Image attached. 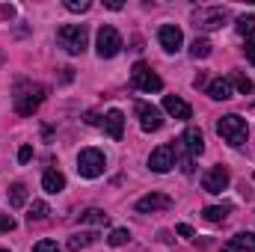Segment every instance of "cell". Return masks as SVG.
<instances>
[{
    "mask_svg": "<svg viewBox=\"0 0 255 252\" xmlns=\"http://www.w3.org/2000/svg\"><path fill=\"white\" fill-rule=\"evenodd\" d=\"M45 86L42 83H21L18 89H15V110L21 113V116H33L36 110H39V104L45 101Z\"/></svg>",
    "mask_w": 255,
    "mask_h": 252,
    "instance_id": "cell-1",
    "label": "cell"
},
{
    "mask_svg": "<svg viewBox=\"0 0 255 252\" xmlns=\"http://www.w3.org/2000/svg\"><path fill=\"white\" fill-rule=\"evenodd\" d=\"M217 133L229 142V145H244L247 142V136H250V127H247V119L244 116H238V113H229V116H223L220 122H217Z\"/></svg>",
    "mask_w": 255,
    "mask_h": 252,
    "instance_id": "cell-2",
    "label": "cell"
},
{
    "mask_svg": "<svg viewBox=\"0 0 255 252\" xmlns=\"http://www.w3.org/2000/svg\"><path fill=\"white\" fill-rule=\"evenodd\" d=\"M57 42L68 54H83L86 42H89V30H86V24H63L57 30Z\"/></svg>",
    "mask_w": 255,
    "mask_h": 252,
    "instance_id": "cell-3",
    "label": "cell"
},
{
    "mask_svg": "<svg viewBox=\"0 0 255 252\" xmlns=\"http://www.w3.org/2000/svg\"><path fill=\"white\" fill-rule=\"evenodd\" d=\"M226 21H229V12L220 9V6H199V9L193 12V24H196L199 30H205V33L220 30Z\"/></svg>",
    "mask_w": 255,
    "mask_h": 252,
    "instance_id": "cell-4",
    "label": "cell"
},
{
    "mask_svg": "<svg viewBox=\"0 0 255 252\" xmlns=\"http://www.w3.org/2000/svg\"><path fill=\"white\" fill-rule=\"evenodd\" d=\"M95 51H98V57H101V60H113V57L122 51V36H119V30H116V27H110V24H104V27L98 30Z\"/></svg>",
    "mask_w": 255,
    "mask_h": 252,
    "instance_id": "cell-5",
    "label": "cell"
},
{
    "mask_svg": "<svg viewBox=\"0 0 255 252\" xmlns=\"http://www.w3.org/2000/svg\"><path fill=\"white\" fill-rule=\"evenodd\" d=\"M104 154L98 151V148H83L80 151V157H77V172L83 175V178H98L101 172H104Z\"/></svg>",
    "mask_w": 255,
    "mask_h": 252,
    "instance_id": "cell-6",
    "label": "cell"
},
{
    "mask_svg": "<svg viewBox=\"0 0 255 252\" xmlns=\"http://www.w3.org/2000/svg\"><path fill=\"white\" fill-rule=\"evenodd\" d=\"M130 83H133L136 89H142V92H160V89H163V80H160L145 63H136L130 68Z\"/></svg>",
    "mask_w": 255,
    "mask_h": 252,
    "instance_id": "cell-7",
    "label": "cell"
},
{
    "mask_svg": "<svg viewBox=\"0 0 255 252\" xmlns=\"http://www.w3.org/2000/svg\"><path fill=\"white\" fill-rule=\"evenodd\" d=\"M175 166V145H157L151 154H148V169L151 172H169Z\"/></svg>",
    "mask_w": 255,
    "mask_h": 252,
    "instance_id": "cell-8",
    "label": "cell"
},
{
    "mask_svg": "<svg viewBox=\"0 0 255 252\" xmlns=\"http://www.w3.org/2000/svg\"><path fill=\"white\" fill-rule=\"evenodd\" d=\"M157 42H160V48H163L166 54H175V51H181V45H184V33H181L175 24H163V27L157 30Z\"/></svg>",
    "mask_w": 255,
    "mask_h": 252,
    "instance_id": "cell-9",
    "label": "cell"
},
{
    "mask_svg": "<svg viewBox=\"0 0 255 252\" xmlns=\"http://www.w3.org/2000/svg\"><path fill=\"white\" fill-rule=\"evenodd\" d=\"M136 116H139V127H142V130H148V133L163 127V116H160V110H157L154 104L139 101V104H136Z\"/></svg>",
    "mask_w": 255,
    "mask_h": 252,
    "instance_id": "cell-10",
    "label": "cell"
},
{
    "mask_svg": "<svg viewBox=\"0 0 255 252\" xmlns=\"http://www.w3.org/2000/svg\"><path fill=\"white\" fill-rule=\"evenodd\" d=\"M229 169L226 166H214V169H208L205 172V178H202V187L205 193H223V190L229 187Z\"/></svg>",
    "mask_w": 255,
    "mask_h": 252,
    "instance_id": "cell-11",
    "label": "cell"
},
{
    "mask_svg": "<svg viewBox=\"0 0 255 252\" xmlns=\"http://www.w3.org/2000/svg\"><path fill=\"white\" fill-rule=\"evenodd\" d=\"M172 208V199L166 193H148L136 202V211L139 214H154V211H169Z\"/></svg>",
    "mask_w": 255,
    "mask_h": 252,
    "instance_id": "cell-12",
    "label": "cell"
},
{
    "mask_svg": "<svg viewBox=\"0 0 255 252\" xmlns=\"http://www.w3.org/2000/svg\"><path fill=\"white\" fill-rule=\"evenodd\" d=\"M223 252H255V235L253 232H241L232 241L223 244Z\"/></svg>",
    "mask_w": 255,
    "mask_h": 252,
    "instance_id": "cell-13",
    "label": "cell"
},
{
    "mask_svg": "<svg viewBox=\"0 0 255 252\" xmlns=\"http://www.w3.org/2000/svg\"><path fill=\"white\" fill-rule=\"evenodd\" d=\"M163 110H166L172 119H190V116H193L190 104H187V101H181L178 95H166V98H163Z\"/></svg>",
    "mask_w": 255,
    "mask_h": 252,
    "instance_id": "cell-14",
    "label": "cell"
},
{
    "mask_svg": "<svg viewBox=\"0 0 255 252\" xmlns=\"http://www.w3.org/2000/svg\"><path fill=\"white\" fill-rule=\"evenodd\" d=\"M181 142H184V148H187V154H190V157H199V154L205 151V136H202V130H199V127H187V130H184V136H181Z\"/></svg>",
    "mask_w": 255,
    "mask_h": 252,
    "instance_id": "cell-15",
    "label": "cell"
},
{
    "mask_svg": "<svg viewBox=\"0 0 255 252\" xmlns=\"http://www.w3.org/2000/svg\"><path fill=\"white\" fill-rule=\"evenodd\" d=\"M104 130H107L110 139H122V133H125V116H122V110H110L104 116Z\"/></svg>",
    "mask_w": 255,
    "mask_h": 252,
    "instance_id": "cell-16",
    "label": "cell"
},
{
    "mask_svg": "<svg viewBox=\"0 0 255 252\" xmlns=\"http://www.w3.org/2000/svg\"><path fill=\"white\" fill-rule=\"evenodd\" d=\"M208 95H211L214 101H229V98H232V83H229V77H217V80H211Z\"/></svg>",
    "mask_w": 255,
    "mask_h": 252,
    "instance_id": "cell-17",
    "label": "cell"
},
{
    "mask_svg": "<svg viewBox=\"0 0 255 252\" xmlns=\"http://www.w3.org/2000/svg\"><path fill=\"white\" fill-rule=\"evenodd\" d=\"M42 187H45V193H63L65 190V175L57 172V169H48V172L42 175Z\"/></svg>",
    "mask_w": 255,
    "mask_h": 252,
    "instance_id": "cell-18",
    "label": "cell"
},
{
    "mask_svg": "<svg viewBox=\"0 0 255 252\" xmlns=\"http://www.w3.org/2000/svg\"><path fill=\"white\" fill-rule=\"evenodd\" d=\"M80 223H86V226H107V223H110V217H107L101 208H89V211H83V214H80Z\"/></svg>",
    "mask_w": 255,
    "mask_h": 252,
    "instance_id": "cell-19",
    "label": "cell"
},
{
    "mask_svg": "<svg viewBox=\"0 0 255 252\" xmlns=\"http://www.w3.org/2000/svg\"><path fill=\"white\" fill-rule=\"evenodd\" d=\"M202 214H205L208 223H223V220L232 214V205H211V208H205Z\"/></svg>",
    "mask_w": 255,
    "mask_h": 252,
    "instance_id": "cell-20",
    "label": "cell"
},
{
    "mask_svg": "<svg viewBox=\"0 0 255 252\" xmlns=\"http://www.w3.org/2000/svg\"><path fill=\"white\" fill-rule=\"evenodd\" d=\"M9 205H12V208H24V205H27V187H24L21 181L9 187Z\"/></svg>",
    "mask_w": 255,
    "mask_h": 252,
    "instance_id": "cell-21",
    "label": "cell"
},
{
    "mask_svg": "<svg viewBox=\"0 0 255 252\" xmlns=\"http://www.w3.org/2000/svg\"><path fill=\"white\" fill-rule=\"evenodd\" d=\"M229 83H232V86H238V92H241V95H253V80H250V77H247V74H241V71H235V74H232V77H229Z\"/></svg>",
    "mask_w": 255,
    "mask_h": 252,
    "instance_id": "cell-22",
    "label": "cell"
},
{
    "mask_svg": "<svg viewBox=\"0 0 255 252\" xmlns=\"http://www.w3.org/2000/svg\"><path fill=\"white\" fill-rule=\"evenodd\" d=\"M190 57L193 60H205V57H211V42H208V39H193Z\"/></svg>",
    "mask_w": 255,
    "mask_h": 252,
    "instance_id": "cell-23",
    "label": "cell"
},
{
    "mask_svg": "<svg viewBox=\"0 0 255 252\" xmlns=\"http://www.w3.org/2000/svg\"><path fill=\"white\" fill-rule=\"evenodd\" d=\"M48 214H51V211H48L45 202H33V205H30V214H27V223H42Z\"/></svg>",
    "mask_w": 255,
    "mask_h": 252,
    "instance_id": "cell-24",
    "label": "cell"
},
{
    "mask_svg": "<svg viewBox=\"0 0 255 252\" xmlns=\"http://www.w3.org/2000/svg\"><path fill=\"white\" fill-rule=\"evenodd\" d=\"M235 27H238L241 36H255V15H241L235 21Z\"/></svg>",
    "mask_w": 255,
    "mask_h": 252,
    "instance_id": "cell-25",
    "label": "cell"
},
{
    "mask_svg": "<svg viewBox=\"0 0 255 252\" xmlns=\"http://www.w3.org/2000/svg\"><path fill=\"white\" fill-rule=\"evenodd\" d=\"M107 241H110V247H125L128 241H130V232L128 229H113Z\"/></svg>",
    "mask_w": 255,
    "mask_h": 252,
    "instance_id": "cell-26",
    "label": "cell"
},
{
    "mask_svg": "<svg viewBox=\"0 0 255 252\" xmlns=\"http://www.w3.org/2000/svg\"><path fill=\"white\" fill-rule=\"evenodd\" d=\"M92 241H95V235H74V238L68 241V250L77 252V250H83V247H89Z\"/></svg>",
    "mask_w": 255,
    "mask_h": 252,
    "instance_id": "cell-27",
    "label": "cell"
},
{
    "mask_svg": "<svg viewBox=\"0 0 255 252\" xmlns=\"http://www.w3.org/2000/svg\"><path fill=\"white\" fill-rule=\"evenodd\" d=\"M89 0H65V9L68 12H89Z\"/></svg>",
    "mask_w": 255,
    "mask_h": 252,
    "instance_id": "cell-28",
    "label": "cell"
},
{
    "mask_svg": "<svg viewBox=\"0 0 255 252\" xmlns=\"http://www.w3.org/2000/svg\"><path fill=\"white\" fill-rule=\"evenodd\" d=\"M33 252H60V247H57V241H39Z\"/></svg>",
    "mask_w": 255,
    "mask_h": 252,
    "instance_id": "cell-29",
    "label": "cell"
},
{
    "mask_svg": "<svg viewBox=\"0 0 255 252\" xmlns=\"http://www.w3.org/2000/svg\"><path fill=\"white\" fill-rule=\"evenodd\" d=\"M12 229H15V217L0 211V232H12Z\"/></svg>",
    "mask_w": 255,
    "mask_h": 252,
    "instance_id": "cell-30",
    "label": "cell"
},
{
    "mask_svg": "<svg viewBox=\"0 0 255 252\" xmlns=\"http://www.w3.org/2000/svg\"><path fill=\"white\" fill-rule=\"evenodd\" d=\"M30 157H33V148H30V145H24V148L18 151V160H21V163H27Z\"/></svg>",
    "mask_w": 255,
    "mask_h": 252,
    "instance_id": "cell-31",
    "label": "cell"
},
{
    "mask_svg": "<svg viewBox=\"0 0 255 252\" xmlns=\"http://www.w3.org/2000/svg\"><path fill=\"white\" fill-rule=\"evenodd\" d=\"M244 51H247V60L255 65V39H253V42H247V48H244Z\"/></svg>",
    "mask_w": 255,
    "mask_h": 252,
    "instance_id": "cell-32",
    "label": "cell"
},
{
    "mask_svg": "<svg viewBox=\"0 0 255 252\" xmlns=\"http://www.w3.org/2000/svg\"><path fill=\"white\" fill-rule=\"evenodd\" d=\"M178 235H181V238H193V229L187 223H181V226H178Z\"/></svg>",
    "mask_w": 255,
    "mask_h": 252,
    "instance_id": "cell-33",
    "label": "cell"
},
{
    "mask_svg": "<svg viewBox=\"0 0 255 252\" xmlns=\"http://www.w3.org/2000/svg\"><path fill=\"white\" fill-rule=\"evenodd\" d=\"M104 6H107V9H122V3H119V0H107Z\"/></svg>",
    "mask_w": 255,
    "mask_h": 252,
    "instance_id": "cell-34",
    "label": "cell"
},
{
    "mask_svg": "<svg viewBox=\"0 0 255 252\" xmlns=\"http://www.w3.org/2000/svg\"><path fill=\"white\" fill-rule=\"evenodd\" d=\"M86 125H98V116L95 113H86Z\"/></svg>",
    "mask_w": 255,
    "mask_h": 252,
    "instance_id": "cell-35",
    "label": "cell"
},
{
    "mask_svg": "<svg viewBox=\"0 0 255 252\" xmlns=\"http://www.w3.org/2000/svg\"><path fill=\"white\" fill-rule=\"evenodd\" d=\"M0 252H9V250H0Z\"/></svg>",
    "mask_w": 255,
    "mask_h": 252,
    "instance_id": "cell-36",
    "label": "cell"
}]
</instances>
